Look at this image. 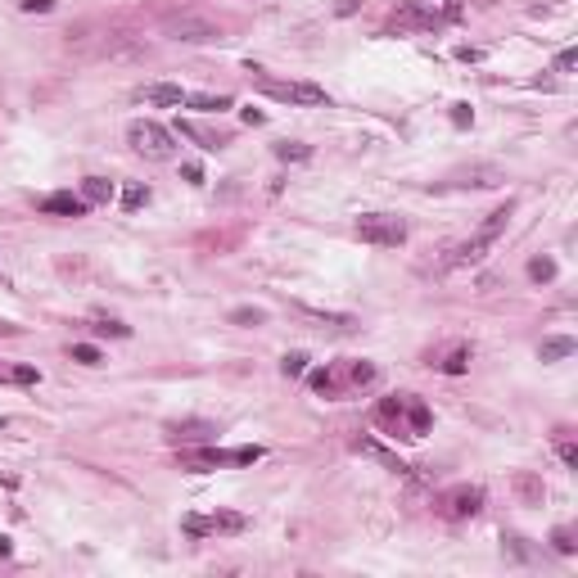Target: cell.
<instances>
[{
	"mask_svg": "<svg viewBox=\"0 0 578 578\" xmlns=\"http://www.w3.org/2000/svg\"><path fill=\"white\" fill-rule=\"evenodd\" d=\"M335 9H339V14H352V9H357V0H339Z\"/></svg>",
	"mask_w": 578,
	"mask_h": 578,
	"instance_id": "74e56055",
	"label": "cell"
},
{
	"mask_svg": "<svg viewBox=\"0 0 578 578\" xmlns=\"http://www.w3.org/2000/svg\"><path fill=\"white\" fill-rule=\"evenodd\" d=\"M452 122H457V127H470V122H474L470 104H452Z\"/></svg>",
	"mask_w": 578,
	"mask_h": 578,
	"instance_id": "1f68e13d",
	"label": "cell"
},
{
	"mask_svg": "<svg viewBox=\"0 0 578 578\" xmlns=\"http://www.w3.org/2000/svg\"><path fill=\"white\" fill-rule=\"evenodd\" d=\"M443 371H448V375H461V371H465V352H452V357L443 362Z\"/></svg>",
	"mask_w": 578,
	"mask_h": 578,
	"instance_id": "836d02e7",
	"label": "cell"
},
{
	"mask_svg": "<svg viewBox=\"0 0 578 578\" xmlns=\"http://www.w3.org/2000/svg\"><path fill=\"white\" fill-rule=\"evenodd\" d=\"M357 235L366 244H375V249H398L407 240V221L393 213H366V217H357Z\"/></svg>",
	"mask_w": 578,
	"mask_h": 578,
	"instance_id": "3957f363",
	"label": "cell"
},
{
	"mask_svg": "<svg viewBox=\"0 0 578 578\" xmlns=\"http://www.w3.org/2000/svg\"><path fill=\"white\" fill-rule=\"evenodd\" d=\"M86 208H91V204H86L82 199V194H45V199H41V213H50V217H86Z\"/></svg>",
	"mask_w": 578,
	"mask_h": 578,
	"instance_id": "9c48e42d",
	"label": "cell"
},
{
	"mask_svg": "<svg viewBox=\"0 0 578 578\" xmlns=\"http://www.w3.org/2000/svg\"><path fill=\"white\" fill-rule=\"evenodd\" d=\"M82 199H86V204H109V199H113V181L86 177V181H82Z\"/></svg>",
	"mask_w": 578,
	"mask_h": 578,
	"instance_id": "2e32d148",
	"label": "cell"
},
{
	"mask_svg": "<svg viewBox=\"0 0 578 578\" xmlns=\"http://www.w3.org/2000/svg\"><path fill=\"white\" fill-rule=\"evenodd\" d=\"M574 348H578V343L569 335H556V339H543L538 357H543V362H560V357H574Z\"/></svg>",
	"mask_w": 578,
	"mask_h": 578,
	"instance_id": "5bb4252c",
	"label": "cell"
},
{
	"mask_svg": "<svg viewBox=\"0 0 578 578\" xmlns=\"http://www.w3.org/2000/svg\"><path fill=\"white\" fill-rule=\"evenodd\" d=\"M262 321H267L262 307H235L230 312V326H262Z\"/></svg>",
	"mask_w": 578,
	"mask_h": 578,
	"instance_id": "7402d4cb",
	"label": "cell"
},
{
	"mask_svg": "<svg viewBox=\"0 0 578 578\" xmlns=\"http://www.w3.org/2000/svg\"><path fill=\"white\" fill-rule=\"evenodd\" d=\"M127 140H131V150L136 154H145V158H172L177 154V145H172V131L167 127H158V122H150V118H136L127 127Z\"/></svg>",
	"mask_w": 578,
	"mask_h": 578,
	"instance_id": "6da1fadb",
	"label": "cell"
},
{
	"mask_svg": "<svg viewBox=\"0 0 578 578\" xmlns=\"http://www.w3.org/2000/svg\"><path fill=\"white\" fill-rule=\"evenodd\" d=\"M9 556V538H0V560H5Z\"/></svg>",
	"mask_w": 578,
	"mask_h": 578,
	"instance_id": "f35d334b",
	"label": "cell"
},
{
	"mask_svg": "<svg viewBox=\"0 0 578 578\" xmlns=\"http://www.w3.org/2000/svg\"><path fill=\"white\" fill-rule=\"evenodd\" d=\"M506 221H511V204H506V208H497V213H488V221L479 226V235H484V240H497L501 230H506Z\"/></svg>",
	"mask_w": 578,
	"mask_h": 578,
	"instance_id": "ffe728a7",
	"label": "cell"
},
{
	"mask_svg": "<svg viewBox=\"0 0 578 578\" xmlns=\"http://www.w3.org/2000/svg\"><path fill=\"white\" fill-rule=\"evenodd\" d=\"M163 32L172 36V41H186V45L221 41V23H213L208 14H194V9H186V14H172V18L163 23Z\"/></svg>",
	"mask_w": 578,
	"mask_h": 578,
	"instance_id": "7a4b0ae2",
	"label": "cell"
},
{
	"mask_svg": "<svg viewBox=\"0 0 578 578\" xmlns=\"http://www.w3.org/2000/svg\"><path fill=\"white\" fill-rule=\"evenodd\" d=\"M181 136H190V140H199V150H221L226 145V136L221 131H208V127H199V122H181Z\"/></svg>",
	"mask_w": 578,
	"mask_h": 578,
	"instance_id": "7c38bea8",
	"label": "cell"
},
{
	"mask_svg": "<svg viewBox=\"0 0 578 578\" xmlns=\"http://www.w3.org/2000/svg\"><path fill=\"white\" fill-rule=\"evenodd\" d=\"M14 379H18V384H36V379H41V375H36L32 366H14Z\"/></svg>",
	"mask_w": 578,
	"mask_h": 578,
	"instance_id": "e575fe53",
	"label": "cell"
},
{
	"mask_svg": "<svg viewBox=\"0 0 578 578\" xmlns=\"http://www.w3.org/2000/svg\"><path fill=\"white\" fill-rule=\"evenodd\" d=\"M276 158H280V163H307V158H312V145L285 140V145H276Z\"/></svg>",
	"mask_w": 578,
	"mask_h": 578,
	"instance_id": "d6986e66",
	"label": "cell"
},
{
	"mask_svg": "<svg viewBox=\"0 0 578 578\" xmlns=\"http://www.w3.org/2000/svg\"><path fill=\"white\" fill-rule=\"evenodd\" d=\"M186 104L199 113H221V109H230V95H186Z\"/></svg>",
	"mask_w": 578,
	"mask_h": 578,
	"instance_id": "ac0fdd59",
	"label": "cell"
},
{
	"mask_svg": "<svg viewBox=\"0 0 578 578\" xmlns=\"http://www.w3.org/2000/svg\"><path fill=\"white\" fill-rule=\"evenodd\" d=\"M181 528H186L190 538H208V533H244V528H249V520H244L240 511H217V515H186V520H181Z\"/></svg>",
	"mask_w": 578,
	"mask_h": 578,
	"instance_id": "5b68a950",
	"label": "cell"
},
{
	"mask_svg": "<svg viewBox=\"0 0 578 578\" xmlns=\"http://www.w3.org/2000/svg\"><path fill=\"white\" fill-rule=\"evenodd\" d=\"M357 452H366V457H375L379 465H389V470H398V474H407V465H402L398 457H393L389 448H379L375 438H357Z\"/></svg>",
	"mask_w": 578,
	"mask_h": 578,
	"instance_id": "9a60e30c",
	"label": "cell"
},
{
	"mask_svg": "<svg viewBox=\"0 0 578 578\" xmlns=\"http://www.w3.org/2000/svg\"><path fill=\"white\" fill-rule=\"evenodd\" d=\"M18 9H23V14H50L55 0H18Z\"/></svg>",
	"mask_w": 578,
	"mask_h": 578,
	"instance_id": "83f0119b",
	"label": "cell"
},
{
	"mask_svg": "<svg viewBox=\"0 0 578 578\" xmlns=\"http://www.w3.org/2000/svg\"><path fill=\"white\" fill-rule=\"evenodd\" d=\"M95 330H100V335H118V339L131 335V326H122V321H95Z\"/></svg>",
	"mask_w": 578,
	"mask_h": 578,
	"instance_id": "f1b7e54d",
	"label": "cell"
},
{
	"mask_svg": "<svg viewBox=\"0 0 578 578\" xmlns=\"http://www.w3.org/2000/svg\"><path fill=\"white\" fill-rule=\"evenodd\" d=\"M488 249H493V240H484V235H474V240H465L457 253H452V262L457 267H470V262H479V257H484Z\"/></svg>",
	"mask_w": 578,
	"mask_h": 578,
	"instance_id": "4fadbf2b",
	"label": "cell"
},
{
	"mask_svg": "<svg viewBox=\"0 0 578 578\" xmlns=\"http://www.w3.org/2000/svg\"><path fill=\"white\" fill-rule=\"evenodd\" d=\"M393 28H438V14L434 9H425L421 0H407L402 9H393Z\"/></svg>",
	"mask_w": 578,
	"mask_h": 578,
	"instance_id": "ba28073f",
	"label": "cell"
},
{
	"mask_svg": "<svg viewBox=\"0 0 578 578\" xmlns=\"http://www.w3.org/2000/svg\"><path fill=\"white\" fill-rule=\"evenodd\" d=\"M181 177H186L190 186H204V167L199 163H186V167H181Z\"/></svg>",
	"mask_w": 578,
	"mask_h": 578,
	"instance_id": "d6a6232c",
	"label": "cell"
},
{
	"mask_svg": "<svg viewBox=\"0 0 578 578\" xmlns=\"http://www.w3.org/2000/svg\"><path fill=\"white\" fill-rule=\"evenodd\" d=\"M506 181V172H501L497 163H470V167H457L448 177V186H474V190H488V186H501Z\"/></svg>",
	"mask_w": 578,
	"mask_h": 578,
	"instance_id": "52a82bcc",
	"label": "cell"
},
{
	"mask_svg": "<svg viewBox=\"0 0 578 578\" xmlns=\"http://www.w3.org/2000/svg\"><path fill=\"white\" fill-rule=\"evenodd\" d=\"M528 276L533 280H551L556 276V262H551V257H533V262H528Z\"/></svg>",
	"mask_w": 578,
	"mask_h": 578,
	"instance_id": "4316f807",
	"label": "cell"
},
{
	"mask_svg": "<svg viewBox=\"0 0 578 578\" xmlns=\"http://www.w3.org/2000/svg\"><path fill=\"white\" fill-rule=\"evenodd\" d=\"M574 64H578V55H574V50H565V55L556 59V72H569Z\"/></svg>",
	"mask_w": 578,
	"mask_h": 578,
	"instance_id": "d590c367",
	"label": "cell"
},
{
	"mask_svg": "<svg viewBox=\"0 0 578 578\" xmlns=\"http://www.w3.org/2000/svg\"><path fill=\"white\" fill-rule=\"evenodd\" d=\"M253 461H262V448H235V452L204 448V452H181V465H186V470H208V465H253Z\"/></svg>",
	"mask_w": 578,
	"mask_h": 578,
	"instance_id": "277c9868",
	"label": "cell"
},
{
	"mask_svg": "<svg viewBox=\"0 0 578 578\" xmlns=\"http://www.w3.org/2000/svg\"><path fill=\"white\" fill-rule=\"evenodd\" d=\"M257 91L280 104H330V95L312 82H257Z\"/></svg>",
	"mask_w": 578,
	"mask_h": 578,
	"instance_id": "8992f818",
	"label": "cell"
},
{
	"mask_svg": "<svg viewBox=\"0 0 578 578\" xmlns=\"http://www.w3.org/2000/svg\"><path fill=\"white\" fill-rule=\"evenodd\" d=\"M556 452H560V461L569 465V470H574V465H578V448H574L569 438H560V443H556Z\"/></svg>",
	"mask_w": 578,
	"mask_h": 578,
	"instance_id": "f546056e",
	"label": "cell"
},
{
	"mask_svg": "<svg viewBox=\"0 0 578 578\" xmlns=\"http://www.w3.org/2000/svg\"><path fill=\"white\" fill-rule=\"evenodd\" d=\"M140 100L145 104H186V91L172 86V82H154V86H145V91H140Z\"/></svg>",
	"mask_w": 578,
	"mask_h": 578,
	"instance_id": "8fae6325",
	"label": "cell"
},
{
	"mask_svg": "<svg viewBox=\"0 0 578 578\" xmlns=\"http://www.w3.org/2000/svg\"><path fill=\"white\" fill-rule=\"evenodd\" d=\"M167 434L172 438H213L217 429L208 425V421H186V425H167Z\"/></svg>",
	"mask_w": 578,
	"mask_h": 578,
	"instance_id": "e0dca14e",
	"label": "cell"
},
{
	"mask_svg": "<svg viewBox=\"0 0 578 578\" xmlns=\"http://www.w3.org/2000/svg\"><path fill=\"white\" fill-rule=\"evenodd\" d=\"M72 362H82V366H100V348L95 343H72Z\"/></svg>",
	"mask_w": 578,
	"mask_h": 578,
	"instance_id": "d4e9b609",
	"label": "cell"
},
{
	"mask_svg": "<svg viewBox=\"0 0 578 578\" xmlns=\"http://www.w3.org/2000/svg\"><path fill=\"white\" fill-rule=\"evenodd\" d=\"M307 316H316V321H326V326H335V330H352L357 321H352V316H339V312H316V307H303Z\"/></svg>",
	"mask_w": 578,
	"mask_h": 578,
	"instance_id": "603a6c76",
	"label": "cell"
},
{
	"mask_svg": "<svg viewBox=\"0 0 578 578\" xmlns=\"http://www.w3.org/2000/svg\"><path fill=\"white\" fill-rule=\"evenodd\" d=\"M479 506H484V488H457V493L448 497V515H457V520L479 515Z\"/></svg>",
	"mask_w": 578,
	"mask_h": 578,
	"instance_id": "30bf717a",
	"label": "cell"
},
{
	"mask_svg": "<svg viewBox=\"0 0 578 578\" xmlns=\"http://www.w3.org/2000/svg\"><path fill=\"white\" fill-rule=\"evenodd\" d=\"M280 371H285L289 379H299L307 371V352H285V362H280Z\"/></svg>",
	"mask_w": 578,
	"mask_h": 578,
	"instance_id": "484cf974",
	"label": "cell"
},
{
	"mask_svg": "<svg viewBox=\"0 0 578 578\" xmlns=\"http://www.w3.org/2000/svg\"><path fill=\"white\" fill-rule=\"evenodd\" d=\"M551 543H556V551L574 556V538H569V528H556V533H551Z\"/></svg>",
	"mask_w": 578,
	"mask_h": 578,
	"instance_id": "4dcf8cb0",
	"label": "cell"
},
{
	"mask_svg": "<svg viewBox=\"0 0 578 578\" xmlns=\"http://www.w3.org/2000/svg\"><path fill=\"white\" fill-rule=\"evenodd\" d=\"M515 493L524 501H543V484H538L533 474H515Z\"/></svg>",
	"mask_w": 578,
	"mask_h": 578,
	"instance_id": "44dd1931",
	"label": "cell"
},
{
	"mask_svg": "<svg viewBox=\"0 0 578 578\" xmlns=\"http://www.w3.org/2000/svg\"><path fill=\"white\" fill-rule=\"evenodd\" d=\"M461 59H465V64H474V59H484V50H474V45H461V50H457Z\"/></svg>",
	"mask_w": 578,
	"mask_h": 578,
	"instance_id": "8d00e7d4",
	"label": "cell"
},
{
	"mask_svg": "<svg viewBox=\"0 0 578 578\" xmlns=\"http://www.w3.org/2000/svg\"><path fill=\"white\" fill-rule=\"evenodd\" d=\"M145 204H150V190L145 186H127L122 190V208H127V213H136V208H145Z\"/></svg>",
	"mask_w": 578,
	"mask_h": 578,
	"instance_id": "cb8c5ba5",
	"label": "cell"
}]
</instances>
